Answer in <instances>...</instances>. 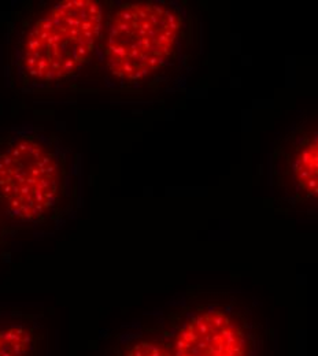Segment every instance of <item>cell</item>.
<instances>
[{
  "mask_svg": "<svg viewBox=\"0 0 318 356\" xmlns=\"http://www.w3.org/2000/svg\"><path fill=\"white\" fill-rule=\"evenodd\" d=\"M30 333L19 326L0 329V356H30Z\"/></svg>",
  "mask_w": 318,
  "mask_h": 356,
  "instance_id": "obj_6",
  "label": "cell"
},
{
  "mask_svg": "<svg viewBox=\"0 0 318 356\" xmlns=\"http://www.w3.org/2000/svg\"><path fill=\"white\" fill-rule=\"evenodd\" d=\"M125 356H174L165 347L150 341H140L135 344Z\"/></svg>",
  "mask_w": 318,
  "mask_h": 356,
  "instance_id": "obj_7",
  "label": "cell"
},
{
  "mask_svg": "<svg viewBox=\"0 0 318 356\" xmlns=\"http://www.w3.org/2000/svg\"><path fill=\"white\" fill-rule=\"evenodd\" d=\"M174 356H246L247 344L240 325L222 311L192 317L174 340Z\"/></svg>",
  "mask_w": 318,
  "mask_h": 356,
  "instance_id": "obj_4",
  "label": "cell"
},
{
  "mask_svg": "<svg viewBox=\"0 0 318 356\" xmlns=\"http://www.w3.org/2000/svg\"><path fill=\"white\" fill-rule=\"evenodd\" d=\"M102 26L103 7L95 0H66L44 8L12 49L21 81L47 86L72 78L93 56Z\"/></svg>",
  "mask_w": 318,
  "mask_h": 356,
  "instance_id": "obj_2",
  "label": "cell"
},
{
  "mask_svg": "<svg viewBox=\"0 0 318 356\" xmlns=\"http://www.w3.org/2000/svg\"><path fill=\"white\" fill-rule=\"evenodd\" d=\"M294 175L300 189L318 196V136L298 155Z\"/></svg>",
  "mask_w": 318,
  "mask_h": 356,
  "instance_id": "obj_5",
  "label": "cell"
},
{
  "mask_svg": "<svg viewBox=\"0 0 318 356\" xmlns=\"http://www.w3.org/2000/svg\"><path fill=\"white\" fill-rule=\"evenodd\" d=\"M181 16L154 1L126 3L108 19L103 56L118 79L135 82L162 69L175 48Z\"/></svg>",
  "mask_w": 318,
  "mask_h": 356,
  "instance_id": "obj_3",
  "label": "cell"
},
{
  "mask_svg": "<svg viewBox=\"0 0 318 356\" xmlns=\"http://www.w3.org/2000/svg\"><path fill=\"white\" fill-rule=\"evenodd\" d=\"M74 181V160L58 137L29 126L0 133V217L51 219L70 202Z\"/></svg>",
  "mask_w": 318,
  "mask_h": 356,
  "instance_id": "obj_1",
  "label": "cell"
}]
</instances>
